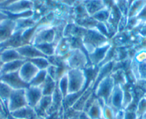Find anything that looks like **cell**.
<instances>
[{"mask_svg":"<svg viewBox=\"0 0 146 119\" xmlns=\"http://www.w3.org/2000/svg\"><path fill=\"white\" fill-rule=\"evenodd\" d=\"M3 65H4L3 61H2V59H0V71H1V69H2V66H3Z\"/></svg>","mask_w":146,"mask_h":119,"instance_id":"obj_39","label":"cell"},{"mask_svg":"<svg viewBox=\"0 0 146 119\" xmlns=\"http://www.w3.org/2000/svg\"><path fill=\"white\" fill-rule=\"evenodd\" d=\"M39 71L40 69L38 68H36L32 63L27 60L19 70V75L23 82L29 84Z\"/></svg>","mask_w":146,"mask_h":119,"instance_id":"obj_11","label":"cell"},{"mask_svg":"<svg viewBox=\"0 0 146 119\" xmlns=\"http://www.w3.org/2000/svg\"><path fill=\"white\" fill-rule=\"evenodd\" d=\"M0 113H4V114H6V115L8 114L6 108H5V106H4L3 103H2V101H1V99H0Z\"/></svg>","mask_w":146,"mask_h":119,"instance_id":"obj_37","label":"cell"},{"mask_svg":"<svg viewBox=\"0 0 146 119\" xmlns=\"http://www.w3.org/2000/svg\"><path fill=\"white\" fill-rule=\"evenodd\" d=\"M71 50L72 48L69 39L66 37H62L56 45L54 54L64 59L67 54L71 51Z\"/></svg>","mask_w":146,"mask_h":119,"instance_id":"obj_18","label":"cell"},{"mask_svg":"<svg viewBox=\"0 0 146 119\" xmlns=\"http://www.w3.org/2000/svg\"><path fill=\"white\" fill-rule=\"evenodd\" d=\"M13 89L9 87L7 84L4 83L3 82L0 81V99L3 103L7 111V103L9 98L10 96L11 93H12ZM8 113V112H7Z\"/></svg>","mask_w":146,"mask_h":119,"instance_id":"obj_25","label":"cell"},{"mask_svg":"<svg viewBox=\"0 0 146 119\" xmlns=\"http://www.w3.org/2000/svg\"><path fill=\"white\" fill-rule=\"evenodd\" d=\"M137 116L136 112L125 110L123 113V119H137Z\"/></svg>","mask_w":146,"mask_h":119,"instance_id":"obj_34","label":"cell"},{"mask_svg":"<svg viewBox=\"0 0 146 119\" xmlns=\"http://www.w3.org/2000/svg\"><path fill=\"white\" fill-rule=\"evenodd\" d=\"M111 76L114 80L115 85H125L127 83L126 73L122 68L116 69L111 73Z\"/></svg>","mask_w":146,"mask_h":119,"instance_id":"obj_26","label":"cell"},{"mask_svg":"<svg viewBox=\"0 0 146 119\" xmlns=\"http://www.w3.org/2000/svg\"><path fill=\"white\" fill-rule=\"evenodd\" d=\"M105 106L106 104L102 101L97 99L86 114L90 119H100L103 117V108Z\"/></svg>","mask_w":146,"mask_h":119,"instance_id":"obj_17","label":"cell"},{"mask_svg":"<svg viewBox=\"0 0 146 119\" xmlns=\"http://www.w3.org/2000/svg\"><path fill=\"white\" fill-rule=\"evenodd\" d=\"M52 101V96H43L38 103L34 108L37 116L41 117H47L48 116L47 111L51 105Z\"/></svg>","mask_w":146,"mask_h":119,"instance_id":"obj_16","label":"cell"},{"mask_svg":"<svg viewBox=\"0 0 146 119\" xmlns=\"http://www.w3.org/2000/svg\"><path fill=\"white\" fill-rule=\"evenodd\" d=\"M56 45H57L56 43H45V44L36 45V47L47 57L54 55L55 52Z\"/></svg>","mask_w":146,"mask_h":119,"instance_id":"obj_27","label":"cell"},{"mask_svg":"<svg viewBox=\"0 0 146 119\" xmlns=\"http://www.w3.org/2000/svg\"><path fill=\"white\" fill-rule=\"evenodd\" d=\"M57 85L60 89V91L62 93L64 98L68 93V86H69V82H68V76H67V73L66 72L65 74H63L60 78L57 81Z\"/></svg>","mask_w":146,"mask_h":119,"instance_id":"obj_30","label":"cell"},{"mask_svg":"<svg viewBox=\"0 0 146 119\" xmlns=\"http://www.w3.org/2000/svg\"><path fill=\"white\" fill-rule=\"evenodd\" d=\"M9 114L14 118L20 119H37L38 116L35 112L34 108L29 106H26L18 110L9 113Z\"/></svg>","mask_w":146,"mask_h":119,"instance_id":"obj_15","label":"cell"},{"mask_svg":"<svg viewBox=\"0 0 146 119\" xmlns=\"http://www.w3.org/2000/svg\"><path fill=\"white\" fill-rule=\"evenodd\" d=\"M26 61L27 60H17V61L5 63L0 71V76L5 74L18 71Z\"/></svg>","mask_w":146,"mask_h":119,"instance_id":"obj_21","label":"cell"},{"mask_svg":"<svg viewBox=\"0 0 146 119\" xmlns=\"http://www.w3.org/2000/svg\"></svg>","mask_w":146,"mask_h":119,"instance_id":"obj_51","label":"cell"},{"mask_svg":"<svg viewBox=\"0 0 146 119\" xmlns=\"http://www.w3.org/2000/svg\"><path fill=\"white\" fill-rule=\"evenodd\" d=\"M7 1H8V0H0V5H3V4H5Z\"/></svg>","mask_w":146,"mask_h":119,"instance_id":"obj_41","label":"cell"},{"mask_svg":"<svg viewBox=\"0 0 146 119\" xmlns=\"http://www.w3.org/2000/svg\"><path fill=\"white\" fill-rule=\"evenodd\" d=\"M135 1H136V0H127V2H128L129 6H130V5L133 3V2H134Z\"/></svg>","mask_w":146,"mask_h":119,"instance_id":"obj_40","label":"cell"},{"mask_svg":"<svg viewBox=\"0 0 146 119\" xmlns=\"http://www.w3.org/2000/svg\"><path fill=\"white\" fill-rule=\"evenodd\" d=\"M146 112V98L143 97L138 101L137 106V110H136V114L137 117L142 116Z\"/></svg>","mask_w":146,"mask_h":119,"instance_id":"obj_33","label":"cell"},{"mask_svg":"<svg viewBox=\"0 0 146 119\" xmlns=\"http://www.w3.org/2000/svg\"><path fill=\"white\" fill-rule=\"evenodd\" d=\"M16 22V29L15 31L24 30V29H29V28L34 27L38 23V22L34 19L32 16L30 17H25L18 19L15 20Z\"/></svg>","mask_w":146,"mask_h":119,"instance_id":"obj_22","label":"cell"},{"mask_svg":"<svg viewBox=\"0 0 146 119\" xmlns=\"http://www.w3.org/2000/svg\"><path fill=\"white\" fill-rule=\"evenodd\" d=\"M64 119H68V118H67L65 116H64Z\"/></svg>","mask_w":146,"mask_h":119,"instance_id":"obj_47","label":"cell"},{"mask_svg":"<svg viewBox=\"0 0 146 119\" xmlns=\"http://www.w3.org/2000/svg\"><path fill=\"white\" fill-rule=\"evenodd\" d=\"M140 22H146V5L140 11V13L135 16Z\"/></svg>","mask_w":146,"mask_h":119,"instance_id":"obj_35","label":"cell"},{"mask_svg":"<svg viewBox=\"0 0 146 119\" xmlns=\"http://www.w3.org/2000/svg\"><path fill=\"white\" fill-rule=\"evenodd\" d=\"M93 92H94L93 86H88V87L85 89V91L82 93V94L80 96L78 100L75 102V104L73 105L71 108H72L74 110H78V111H80V112L83 111L84 106H85L87 101L88 100L90 96L93 93Z\"/></svg>","mask_w":146,"mask_h":119,"instance_id":"obj_19","label":"cell"},{"mask_svg":"<svg viewBox=\"0 0 146 119\" xmlns=\"http://www.w3.org/2000/svg\"><path fill=\"white\" fill-rule=\"evenodd\" d=\"M115 5L118 8V9L123 16H127L129 9V5L128 2H127V0H116L115 2Z\"/></svg>","mask_w":146,"mask_h":119,"instance_id":"obj_32","label":"cell"},{"mask_svg":"<svg viewBox=\"0 0 146 119\" xmlns=\"http://www.w3.org/2000/svg\"><path fill=\"white\" fill-rule=\"evenodd\" d=\"M12 119H20V118H14V117H12Z\"/></svg>","mask_w":146,"mask_h":119,"instance_id":"obj_46","label":"cell"},{"mask_svg":"<svg viewBox=\"0 0 146 119\" xmlns=\"http://www.w3.org/2000/svg\"><path fill=\"white\" fill-rule=\"evenodd\" d=\"M15 49L26 60L36 58V57H47L36 48V46H34L31 44H25Z\"/></svg>","mask_w":146,"mask_h":119,"instance_id":"obj_13","label":"cell"},{"mask_svg":"<svg viewBox=\"0 0 146 119\" xmlns=\"http://www.w3.org/2000/svg\"><path fill=\"white\" fill-rule=\"evenodd\" d=\"M37 119H46L45 117H41V116H38Z\"/></svg>","mask_w":146,"mask_h":119,"instance_id":"obj_44","label":"cell"},{"mask_svg":"<svg viewBox=\"0 0 146 119\" xmlns=\"http://www.w3.org/2000/svg\"><path fill=\"white\" fill-rule=\"evenodd\" d=\"M7 115L0 113V119H7Z\"/></svg>","mask_w":146,"mask_h":119,"instance_id":"obj_38","label":"cell"},{"mask_svg":"<svg viewBox=\"0 0 146 119\" xmlns=\"http://www.w3.org/2000/svg\"><path fill=\"white\" fill-rule=\"evenodd\" d=\"M8 18H9L8 15L7 14L5 13L4 11H2L0 9V22H2V21L5 20V19H8Z\"/></svg>","mask_w":146,"mask_h":119,"instance_id":"obj_36","label":"cell"},{"mask_svg":"<svg viewBox=\"0 0 146 119\" xmlns=\"http://www.w3.org/2000/svg\"><path fill=\"white\" fill-rule=\"evenodd\" d=\"M34 64L40 70H45L50 65L47 57H36L27 60Z\"/></svg>","mask_w":146,"mask_h":119,"instance_id":"obj_29","label":"cell"},{"mask_svg":"<svg viewBox=\"0 0 146 119\" xmlns=\"http://www.w3.org/2000/svg\"><path fill=\"white\" fill-rule=\"evenodd\" d=\"M7 119H12V116H11V115L9 114V113H8L7 116Z\"/></svg>","mask_w":146,"mask_h":119,"instance_id":"obj_42","label":"cell"},{"mask_svg":"<svg viewBox=\"0 0 146 119\" xmlns=\"http://www.w3.org/2000/svg\"><path fill=\"white\" fill-rule=\"evenodd\" d=\"M68 76V93H76L87 88V78L82 69L70 68L67 71Z\"/></svg>","mask_w":146,"mask_h":119,"instance_id":"obj_3","label":"cell"},{"mask_svg":"<svg viewBox=\"0 0 146 119\" xmlns=\"http://www.w3.org/2000/svg\"><path fill=\"white\" fill-rule=\"evenodd\" d=\"M0 59L3 63L10 62L17 60H26L19 54L15 49H5L0 54Z\"/></svg>","mask_w":146,"mask_h":119,"instance_id":"obj_20","label":"cell"},{"mask_svg":"<svg viewBox=\"0 0 146 119\" xmlns=\"http://www.w3.org/2000/svg\"><path fill=\"white\" fill-rule=\"evenodd\" d=\"M111 46L112 44H110V43H108V44L102 46L100 47H98V48L95 49L93 51L88 54V57L89 59V66H99L106 57L107 54H108Z\"/></svg>","mask_w":146,"mask_h":119,"instance_id":"obj_8","label":"cell"},{"mask_svg":"<svg viewBox=\"0 0 146 119\" xmlns=\"http://www.w3.org/2000/svg\"><path fill=\"white\" fill-rule=\"evenodd\" d=\"M137 119H143V117H142V116H138V117L137 118Z\"/></svg>","mask_w":146,"mask_h":119,"instance_id":"obj_45","label":"cell"},{"mask_svg":"<svg viewBox=\"0 0 146 119\" xmlns=\"http://www.w3.org/2000/svg\"><path fill=\"white\" fill-rule=\"evenodd\" d=\"M145 98H146V93H145Z\"/></svg>","mask_w":146,"mask_h":119,"instance_id":"obj_48","label":"cell"},{"mask_svg":"<svg viewBox=\"0 0 146 119\" xmlns=\"http://www.w3.org/2000/svg\"><path fill=\"white\" fill-rule=\"evenodd\" d=\"M87 12L92 16L102 9L108 7L104 0H82Z\"/></svg>","mask_w":146,"mask_h":119,"instance_id":"obj_14","label":"cell"},{"mask_svg":"<svg viewBox=\"0 0 146 119\" xmlns=\"http://www.w3.org/2000/svg\"><path fill=\"white\" fill-rule=\"evenodd\" d=\"M16 29V22L8 18L0 22V44L5 42L12 36Z\"/></svg>","mask_w":146,"mask_h":119,"instance_id":"obj_10","label":"cell"},{"mask_svg":"<svg viewBox=\"0 0 146 119\" xmlns=\"http://www.w3.org/2000/svg\"><path fill=\"white\" fill-rule=\"evenodd\" d=\"M110 11H111V7H107L105 9H102L98 13L95 14V15L92 16L94 19L98 22H102V23H105L108 22V19H109L110 14Z\"/></svg>","mask_w":146,"mask_h":119,"instance_id":"obj_28","label":"cell"},{"mask_svg":"<svg viewBox=\"0 0 146 119\" xmlns=\"http://www.w3.org/2000/svg\"><path fill=\"white\" fill-rule=\"evenodd\" d=\"M25 94L27 105L32 108L36 106L43 96L42 91L40 86H29V87L25 89Z\"/></svg>","mask_w":146,"mask_h":119,"instance_id":"obj_12","label":"cell"},{"mask_svg":"<svg viewBox=\"0 0 146 119\" xmlns=\"http://www.w3.org/2000/svg\"><path fill=\"white\" fill-rule=\"evenodd\" d=\"M0 81L7 84L12 89H26L29 86L21 79L19 75V71L1 76Z\"/></svg>","mask_w":146,"mask_h":119,"instance_id":"obj_7","label":"cell"},{"mask_svg":"<svg viewBox=\"0 0 146 119\" xmlns=\"http://www.w3.org/2000/svg\"><path fill=\"white\" fill-rule=\"evenodd\" d=\"M56 84H57V82H55L47 74V78H45L42 84L40 86L42 91L43 96H52L55 89Z\"/></svg>","mask_w":146,"mask_h":119,"instance_id":"obj_24","label":"cell"},{"mask_svg":"<svg viewBox=\"0 0 146 119\" xmlns=\"http://www.w3.org/2000/svg\"><path fill=\"white\" fill-rule=\"evenodd\" d=\"M123 86L121 85H115L114 89L110 97L108 106L111 107L115 112L123 110Z\"/></svg>","mask_w":146,"mask_h":119,"instance_id":"obj_9","label":"cell"},{"mask_svg":"<svg viewBox=\"0 0 146 119\" xmlns=\"http://www.w3.org/2000/svg\"><path fill=\"white\" fill-rule=\"evenodd\" d=\"M47 76V70H40L37 74L35 76V78L29 83V86H40L44 82L45 78Z\"/></svg>","mask_w":146,"mask_h":119,"instance_id":"obj_31","label":"cell"},{"mask_svg":"<svg viewBox=\"0 0 146 119\" xmlns=\"http://www.w3.org/2000/svg\"><path fill=\"white\" fill-rule=\"evenodd\" d=\"M113 1H114V2H115V1H116V0H113Z\"/></svg>","mask_w":146,"mask_h":119,"instance_id":"obj_49","label":"cell"},{"mask_svg":"<svg viewBox=\"0 0 146 119\" xmlns=\"http://www.w3.org/2000/svg\"><path fill=\"white\" fill-rule=\"evenodd\" d=\"M0 54H1V51H0Z\"/></svg>","mask_w":146,"mask_h":119,"instance_id":"obj_50","label":"cell"},{"mask_svg":"<svg viewBox=\"0 0 146 119\" xmlns=\"http://www.w3.org/2000/svg\"><path fill=\"white\" fill-rule=\"evenodd\" d=\"M64 61L68 69L76 68L84 70L90 64L87 53L80 49L71 50Z\"/></svg>","mask_w":146,"mask_h":119,"instance_id":"obj_4","label":"cell"},{"mask_svg":"<svg viewBox=\"0 0 146 119\" xmlns=\"http://www.w3.org/2000/svg\"><path fill=\"white\" fill-rule=\"evenodd\" d=\"M146 5V0H136L129 6L127 18L135 17Z\"/></svg>","mask_w":146,"mask_h":119,"instance_id":"obj_23","label":"cell"},{"mask_svg":"<svg viewBox=\"0 0 146 119\" xmlns=\"http://www.w3.org/2000/svg\"><path fill=\"white\" fill-rule=\"evenodd\" d=\"M27 106L25 89H13L7 103L8 113Z\"/></svg>","mask_w":146,"mask_h":119,"instance_id":"obj_6","label":"cell"},{"mask_svg":"<svg viewBox=\"0 0 146 119\" xmlns=\"http://www.w3.org/2000/svg\"><path fill=\"white\" fill-rule=\"evenodd\" d=\"M142 117H143V119H146V112L142 116Z\"/></svg>","mask_w":146,"mask_h":119,"instance_id":"obj_43","label":"cell"},{"mask_svg":"<svg viewBox=\"0 0 146 119\" xmlns=\"http://www.w3.org/2000/svg\"><path fill=\"white\" fill-rule=\"evenodd\" d=\"M45 43H56L57 34L54 26L49 24H42L38 22V25L32 38L30 44L34 46Z\"/></svg>","mask_w":146,"mask_h":119,"instance_id":"obj_2","label":"cell"},{"mask_svg":"<svg viewBox=\"0 0 146 119\" xmlns=\"http://www.w3.org/2000/svg\"><path fill=\"white\" fill-rule=\"evenodd\" d=\"M115 85L113 78L111 75H109L97 85L94 89V93L99 100L102 101L105 104L108 105Z\"/></svg>","mask_w":146,"mask_h":119,"instance_id":"obj_5","label":"cell"},{"mask_svg":"<svg viewBox=\"0 0 146 119\" xmlns=\"http://www.w3.org/2000/svg\"><path fill=\"white\" fill-rule=\"evenodd\" d=\"M108 43H110L109 38L101 34L95 28L86 29L82 36V44L87 54Z\"/></svg>","mask_w":146,"mask_h":119,"instance_id":"obj_1","label":"cell"}]
</instances>
